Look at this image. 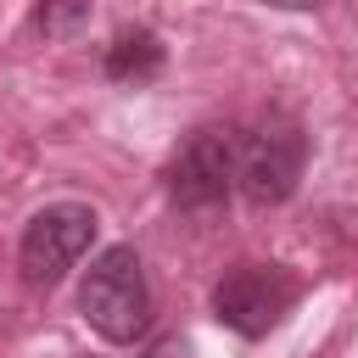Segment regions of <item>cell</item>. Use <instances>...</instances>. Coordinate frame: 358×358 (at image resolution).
I'll return each mask as SVG.
<instances>
[{
    "instance_id": "cell-1",
    "label": "cell",
    "mask_w": 358,
    "mask_h": 358,
    "mask_svg": "<svg viewBox=\"0 0 358 358\" xmlns=\"http://www.w3.org/2000/svg\"><path fill=\"white\" fill-rule=\"evenodd\" d=\"M78 313L112 347H129V341L145 336V324H151V285H145V263H140L134 246H106L90 263V274L78 285Z\"/></svg>"
},
{
    "instance_id": "cell-6",
    "label": "cell",
    "mask_w": 358,
    "mask_h": 358,
    "mask_svg": "<svg viewBox=\"0 0 358 358\" xmlns=\"http://www.w3.org/2000/svg\"><path fill=\"white\" fill-rule=\"evenodd\" d=\"M157 67H162V45L151 28H123L117 45L106 50V78H117V84H145V78H157Z\"/></svg>"
},
{
    "instance_id": "cell-7",
    "label": "cell",
    "mask_w": 358,
    "mask_h": 358,
    "mask_svg": "<svg viewBox=\"0 0 358 358\" xmlns=\"http://www.w3.org/2000/svg\"><path fill=\"white\" fill-rule=\"evenodd\" d=\"M34 22H39L45 39H73V34L90 22V0H39Z\"/></svg>"
},
{
    "instance_id": "cell-3",
    "label": "cell",
    "mask_w": 358,
    "mask_h": 358,
    "mask_svg": "<svg viewBox=\"0 0 358 358\" xmlns=\"http://www.w3.org/2000/svg\"><path fill=\"white\" fill-rule=\"evenodd\" d=\"M302 296V280L280 263H235L218 285H213V319L246 341L268 336Z\"/></svg>"
},
{
    "instance_id": "cell-5",
    "label": "cell",
    "mask_w": 358,
    "mask_h": 358,
    "mask_svg": "<svg viewBox=\"0 0 358 358\" xmlns=\"http://www.w3.org/2000/svg\"><path fill=\"white\" fill-rule=\"evenodd\" d=\"M235 157H241V129H196L173 162H168V196L185 213H207L235 190Z\"/></svg>"
},
{
    "instance_id": "cell-8",
    "label": "cell",
    "mask_w": 358,
    "mask_h": 358,
    "mask_svg": "<svg viewBox=\"0 0 358 358\" xmlns=\"http://www.w3.org/2000/svg\"><path fill=\"white\" fill-rule=\"evenodd\" d=\"M257 6H274V11H308V6H319V0H257Z\"/></svg>"
},
{
    "instance_id": "cell-2",
    "label": "cell",
    "mask_w": 358,
    "mask_h": 358,
    "mask_svg": "<svg viewBox=\"0 0 358 358\" xmlns=\"http://www.w3.org/2000/svg\"><path fill=\"white\" fill-rule=\"evenodd\" d=\"M308 162V140L302 123L285 112H268L257 129H241V157H235V190L252 207H280Z\"/></svg>"
},
{
    "instance_id": "cell-4",
    "label": "cell",
    "mask_w": 358,
    "mask_h": 358,
    "mask_svg": "<svg viewBox=\"0 0 358 358\" xmlns=\"http://www.w3.org/2000/svg\"><path fill=\"white\" fill-rule=\"evenodd\" d=\"M95 229H101V218L84 201H56V207L34 213L28 229H22V252H17L22 257V280L28 285H45V291L56 280H67V268L90 252Z\"/></svg>"
}]
</instances>
